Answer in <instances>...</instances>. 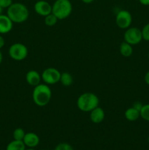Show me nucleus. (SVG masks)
Returning <instances> with one entry per match:
<instances>
[{
    "instance_id": "nucleus-1",
    "label": "nucleus",
    "mask_w": 149,
    "mask_h": 150,
    "mask_svg": "<svg viewBox=\"0 0 149 150\" xmlns=\"http://www.w3.org/2000/svg\"><path fill=\"white\" fill-rule=\"evenodd\" d=\"M52 98L51 88L46 83H39L34 86L32 92V99L37 106L44 107L48 105Z\"/></svg>"
},
{
    "instance_id": "nucleus-2",
    "label": "nucleus",
    "mask_w": 149,
    "mask_h": 150,
    "mask_svg": "<svg viewBox=\"0 0 149 150\" xmlns=\"http://www.w3.org/2000/svg\"><path fill=\"white\" fill-rule=\"evenodd\" d=\"M7 16L13 23H21L29 18V11L27 7L22 3H13L7 8Z\"/></svg>"
},
{
    "instance_id": "nucleus-3",
    "label": "nucleus",
    "mask_w": 149,
    "mask_h": 150,
    "mask_svg": "<svg viewBox=\"0 0 149 150\" xmlns=\"http://www.w3.org/2000/svg\"><path fill=\"white\" fill-rule=\"evenodd\" d=\"M99 99L97 95L92 92H85L81 94L77 100V106L83 112H91L99 106Z\"/></svg>"
},
{
    "instance_id": "nucleus-4",
    "label": "nucleus",
    "mask_w": 149,
    "mask_h": 150,
    "mask_svg": "<svg viewBox=\"0 0 149 150\" xmlns=\"http://www.w3.org/2000/svg\"><path fill=\"white\" fill-rule=\"evenodd\" d=\"M72 11V5L70 0H56L52 5V13L58 20L67 18Z\"/></svg>"
},
{
    "instance_id": "nucleus-5",
    "label": "nucleus",
    "mask_w": 149,
    "mask_h": 150,
    "mask_svg": "<svg viewBox=\"0 0 149 150\" xmlns=\"http://www.w3.org/2000/svg\"><path fill=\"white\" fill-rule=\"evenodd\" d=\"M9 56L15 61H22L27 57L29 51L24 44L16 42L10 45L9 48Z\"/></svg>"
},
{
    "instance_id": "nucleus-6",
    "label": "nucleus",
    "mask_w": 149,
    "mask_h": 150,
    "mask_svg": "<svg viewBox=\"0 0 149 150\" xmlns=\"http://www.w3.org/2000/svg\"><path fill=\"white\" fill-rule=\"evenodd\" d=\"M124 39L125 42L131 45H135L143 40L141 29L137 27H129L124 32Z\"/></svg>"
},
{
    "instance_id": "nucleus-7",
    "label": "nucleus",
    "mask_w": 149,
    "mask_h": 150,
    "mask_svg": "<svg viewBox=\"0 0 149 150\" xmlns=\"http://www.w3.org/2000/svg\"><path fill=\"white\" fill-rule=\"evenodd\" d=\"M42 80L48 85L55 84L60 81L61 73L55 67H48L41 74Z\"/></svg>"
},
{
    "instance_id": "nucleus-8",
    "label": "nucleus",
    "mask_w": 149,
    "mask_h": 150,
    "mask_svg": "<svg viewBox=\"0 0 149 150\" xmlns=\"http://www.w3.org/2000/svg\"><path fill=\"white\" fill-rule=\"evenodd\" d=\"M131 22H132V16L128 10H120L115 16V23L120 29H128L131 26Z\"/></svg>"
},
{
    "instance_id": "nucleus-9",
    "label": "nucleus",
    "mask_w": 149,
    "mask_h": 150,
    "mask_svg": "<svg viewBox=\"0 0 149 150\" xmlns=\"http://www.w3.org/2000/svg\"><path fill=\"white\" fill-rule=\"evenodd\" d=\"M34 8L38 15L44 17L52 13V5L45 0H39L37 1L34 4Z\"/></svg>"
},
{
    "instance_id": "nucleus-10",
    "label": "nucleus",
    "mask_w": 149,
    "mask_h": 150,
    "mask_svg": "<svg viewBox=\"0 0 149 150\" xmlns=\"http://www.w3.org/2000/svg\"><path fill=\"white\" fill-rule=\"evenodd\" d=\"M23 142L28 148H34L39 145L40 139L37 134L33 132H29L25 134Z\"/></svg>"
},
{
    "instance_id": "nucleus-11",
    "label": "nucleus",
    "mask_w": 149,
    "mask_h": 150,
    "mask_svg": "<svg viewBox=\"0 0 149 150\" xmlns=\"http://www.w3.org/2000/svg\"><path fill=\"white\" fill-rule=\"evenodd\" d=\"M13 22L7 15H0V34H7L12 30Z\"/></svg>"
},
{
    "instance_id": "nucleus-12",
    "label": "nucleus",
    "mask_w": 149,
    "mask_h": 150,
    "mask_svg": "<svg viewBox=\"0 0 149 150\" xmlns=\"http://www.w3.org/2000/svg\"><path fill=\"white\" fill-rule=\"evenodd\" d=\"M26 81L28 84L34 87L40 83L42 76L36 70H29L26 74Z\"/></svg>"
},
{
    "instance_id": "nucleus-13",
    "label": "nucleus",
    "mask_w": 149,
    "mask_h": 150,
    "mask_svg": "<svg viewBox=\"0 0 149 150\" xmlns=\"http://www.w3.org/2000/svg\"><path fill=\"white\" fill-rule=\"evenodd\" d=\"M105 113L101 107L97 106L90 112V120L94 124H99L105 120Z\"/></svg>"
},
{
    "instance_id": "nucleus-14",
    "label": "nucleus",
    "mask_w": 149,
    "mask_h": 150,
    "mask_svg": "<svg viewBox=\"0 0 149 150\" xmlns=\"http://www.w3.org/2000/svg\"><path fill=\"white\" fill-rule=\"evenodd\" d=\"M124 117L128 121L134 122L140 117V111L131 106L126 110L125 112H124Z\"/></svg>"
},
{
    "instance_id": "nucleus-15",
    "label": "nucleus",
    "mask_w": 149,
    "mask_h": 150,
    "mask_svg": "<svg viewBox=\"0 0 149 150\" xmlns=\"http://www.w3.org/2000/svg\"><path fill=\"white\" fill-rule=\"evenodd\" d=\"M119 51L121 55L124 57H129L133 54V48L132 45L127 43V42H123L121 44L119 48Z\"/></svg>"
},
{
    "instance_id": "nucleus-16",
    "label": "nucleus",
    "mask_w": 149,
    "mask_h": 150,
    "mask_svg": "<svg viewBox=\"0 0 149 150\" xmlns=\"http://www.w3.org/2000/svg\"><path fill=\"white\" fill-rule=\"evenodd\" d=\"M26 145L24 144L23 141L14 140L10 142L7 144L6 150H25L26 149Z\"/></svg>"
},
{
    "instance_id": "nucleus-17",
    "label": "nucleus",
    "mask_w": 149,
    "mask_h": 150,
    "mask_svg": "<svg viewBox=\"0 0 149 150\" xmlns=\"http://www.w3.org/2000/svg\"><path fill=\"white\" fill-rule=\"evenodd\" d=\"M61 84L64 86H70L73 83V77L70 73L64 72L61 73V78H60V81Z\"/></svg>"
},
{
    "instance_id": "nucleus-18",
    "label": "nucleus",
    "mask_w": 149,
    "mask_h": 150,
    "mask_svg": "<svg viewBox=\"0 0 149 150\" xmlns=\"http://www.w3.org/2000/svg\"><path fill=\"white\" fill-rule=\"evenodd\" d=\"M58 20V19L56 17L55 15L51 13V14L48 15L45 17V23L48 26H53L56 24Z\"/></svg>"
},
{
    "instance_id": "nucleus-19",
    "label": "nucleus",
    "mask_w": 149,
    "mask_h": 150,
    "mask_svg": "<svg viewBox=\"0 0 149 150\" xmlns=\"http://www.w3.org/2000/svg\"><path fill=\"white\" fill-rule=\"evenodd\" d=\"M25 134H26V133H25V131L23 130V129L20 128V127H18V128H16L15 130L13 131V139L18 141H23V138H24L25 136Z\"/></svg>"
},
{
    "instance_id": "nucleus-20",
    "label": "nucleus",
    "mask_w": 149,
    "mask_h": 150,
    "mask_svg": "<svg viewBox=\"0 0 149 150\" xmlns=\"http://www.w3.org/2000/svg\"><path fill=\"white\" fill-rule=\"evenodd\" d=\"M140 117L145 121L149 122V104H145L140 111Z\"/></svg>"
},
{
    "instance_id": "nucleus-21",
    "label": "nucleus",
    "mask_w": 149,
    "mask_h": 150,
    "mask_svg": "<svg viewBox=\"0 0 149 150\" xmlns=\"http://www.w3.org/2000/svg\"><path fill=\"white\" fill-rule=\"evenodd\" d=\"M142 36H143V40L145 41H149V23H146L143 29H141Z\"/></svg>"
},
{
    "instance_id": "nucleus-22",
    "label": "nucleus",
    "mask_w": 149,
    "mask_h": 150,
    "mask_svg": "<svg viewBox=\"0 0 149 150\" xmlns=\"http://www.w3.org/2000/svg\"><path fill=\"white\" fill-rule=\"evenodd\" d=\"M54 150H74L72 146L67 143H60L55 147Z\"/></svg>"
},
{
    "instance_id": "nucleus-23",
    "label": "nucleus",
    "mask_w": 149,
    "mask_h": 150,
    "mask_svg": "<svg viewBox=\"0 0 149 150\" xmlns=\"http://www.w3.org/2000/svg\"><path fill=\"white\" fill-rule=\"evenodd\" d=\"M13 4V0H0V6L4 8H8Z\"/></svg>"
},
{
    "instance_id": "nucleus-24",
    "label": "nucleus",
    "mask_w": 149,
    "mask_h": 150,
    "mask_svg": "<svg viewBox=\"0 0 149 150\" xmlns=\"http://www.w3.org/2000/svg\"><path fill=\"white\" fill-rule=\"evenodd\" d=\"M143 106V104L141 102H139V101H137V102L134 103V104H133L132 105L133 108H134L135 109H137V111H140V110L142 109Z\"/></svg>"
},
{
    "instance_id": "nucleus-25",
    "label": "nucleus",
    "mask_w": 149,
    "mask_h": 150,
    "mask_svg": "<svg viewBox=\"0 0 149 150\" xmlns=\"http://www.w3.org/2000/svg\"><path fill=\"white\" fill-rule=\"evenodd\" d=\"M144 80L145 82L146 83V84L149 85V71H148L147 73H145V75Z\"/></svg>"
},
{
    "instance_id": "nucleus-26",
    "label": "nucleus",
    "mask_w": 149,
    "mask_h": 150,
    "mask_svg": "<svg viewBox=\"0 0 149 150\" xmlns=\"http://www.w3.org/2000/svg\"><path fill=\"white\" fill-rule=\"evenodd\" d=\"M4 44H5V41H4V38H3L2 36H1V35H0V49H1V48H2L3 47H4Z\"/></svg>"
},
{
    "instance_id": "nucleus-27",
    "label": "nucleus",
    "mask_w": 149,
    "mask_h": 150,
    "mask_svg": "<svg viewBox=\"0 0 149 150\" xmlns=\"http://www.w3.org/2000/svg\"><path fill=\"white\" fill-rule=\"evenodd\" d=\"M140 3L144 6H148L149 5V0H139Z\"/></svg>"
},
{
    "instance_id": "nucleus-28",
    "label": "nucleus",
    "mask_w": 149,
    "mask_h": 150,
    "mask_svg": "<svg viewBox=\"0 0 149 150\" xmlns=\"http://www.w3.org/2000/svg\"><path fill=\"white\" fill-rule=\"evenodd\" d=\"M93 1H94V0H82V1H83V3H85V4H91V3L93 2Z\"/></svg>"
},
{
    "instance_id": "nucleus-29",
    "label": "nucleus",
    "mask_w": 149,
    "mask_h": 150,
    "mask_svg": "<svg viewBox=\"0 0 149 150\" xmlns=\"http://www.w3.org/2000/svg\"><path fill=\"white\" fill-rule=\"evenodd\" d=\"M2 59H3L2 54H1V51H0V64H1V62H2Z\"/></svg>"
},
{
    "instance_id": "nucleus-30",
    "label": "nucleus",
    "mask_w": 149,
    "mask_h": 150,
    "mask_svg": "<svg viewBox=\"0 0 149 150\" xmlns=\"http://www.w3.org/2000/svg\"><path fill=\"white\" fill-rule=\"evenodd\" d=\"M2 10H3V8L1 7V6H0V15H1V13H2Z\"/></svg>"
},
{
    "instance_id": "nucleus-31",
    "label": "nucleus",
    "mask_w": 149,
    "mask_h": 150,
    "mask_svg": "<svg viewBox=\"0 0 149 150\" xmlns=\"http://www.w3.org/2000/svg\"><path fill=\"white\" fill-rule=\"evenodd\" d=\"M25 150H35L34 148H28V149H26Z\"/></svg>"
},
{
    "instance_id": "nucleus-32",
    "label": "nucleus",
    "mask_w": 149,
    "mask_h": 150,
    "mask_svg": "<svg viewBox=\"0 0 149 150\" xmlns=\"http://www.w3.org/2000/svg\"><path fill=\"white\" fill-rule=\"evenodd\" d=\"M148 144H149V136H148Z\"/></svg>"
},
{
    "instance_id": "nucleus-33",
    "label": "nucleus",
    "mask_w": 149,
    "mask_h": 150,
    "mask_svg": "<svg viewBox=\"0 0 149 150\" xmlns=\"http://www.w3.org/2000/svg\"><path fill=\"white\" fill-rule=\"evenodd\" d=\"M148 59H149V51H148Z\"/></svg>"
}]
</instances>
